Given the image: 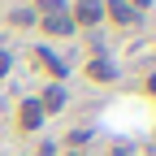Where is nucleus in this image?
Listing matches in <instances>:
<instances>
[{
    "instance_id": "1",
    "label": "nucleus",
    "mask_w": 156,
    "mask_h": 156,
    "mask_svg": "<svg viewBox=\"0 0 156 156\" xmlns=\"http://www.w3.org/2000/svg\"><path fill=\"white\" fill-rule=\"evenodd\" d=\"M69 17H74L78 35L83 30H100L104 26V0H69Z\"/></svg>"
},
{
    "instance_id": "2",
    "label": "nucleus",
    "mask_w": 156,
    "mask_h": 156,
    "mask_svg": "<svg viewBox=\"0 0 156 156\" xmlns=\"http://www.w3.org/2000/svg\"><path fill=\"white\" fill-rule=\"evenodd\" d=\"M83 74L91 78L95 87H113L117 78H122V69H117V61H113L108 52H91V56H87V65H83Z\"/></svg>"
},
{
    "instance_id": "3",
    "label": "nucleus",
    "mask_w": 156,
    "mask_h": 156,
    "mask_svg": "<svg viewBox=\"0 0 156 156\" xmlns=\"http://www.w3.org/2000/svg\"><path fill=\"white\" fill-rule=\"evenodd\" d=\"M30 61L48 74V83H65V78H69V65H65V61H61V56H56L48 44H35V48H30Z\"/></svg>"
},
{
    "instance_id": "4",
    "label": "nucleus",
    "mask_w": 156,
    "mask_h": 156,
    "mask_svg": "<svg viewBox=\"0 0 156 156\" xmlns=\"http://www.w3.org/2000/svg\"><path fill=\"white\" fill-rule=\"evenodd\" d=\"M35 100H39V108H44V117H56V113L69 108V87H65V83H48Z\"/></svg>"
},
{
    "instance_id": "5",
    "label": "nucleus",
    "mask_w": 156,
    "mask_h": 156,
    "mask_svg": "<svg viewBox=\"0 0 156 156\" xmlns=\"http://www.w3.org/2000/svg\"><path fill=\"white\" fill-rule=\"evenodd\" d=\"M39 30H44L48 39H74V35H78V26H74L69 9H61V13H48V17H39Z\"/></svg>"
},
{
    "instance_id": "6",
    "label": "nucleus",
    "mask_w": 156,
    "mask_h": 156,
    "mask_svg": "<svg viewBox=\"0 0 156 156\" xmlns=\"http://www.w3.org/2000/svg\"><path fill=\"white\" fill-rule=\"evenodd\" d=\"M44 122H48V117H44V108H39V100L26 95V100L17 104V130H22V134H35V130H44Z\"/></svg>"
},
{
    "instance_id": "7",
    "label": "nucleus",
    "mask_w": 156,
    "mask_h": 156,
    "mask_svg": "<svg viewBox=\"0 0 156 156\" xmlns=\"http://www.w3.org/2000/svg\"><path fill=\"white\" fill-rule=\"evenodd\" d=\"M104 22H113V26H139L143 17L134 13L126 0H104Z\"/></svg>"
},
{
    "instance_id": "8",
    "label": "nucleus",
    "mask_w": 156,
    "mask_h": 156,
    "mask_svg": "<svg viewBox=\"0 0 156 156\" xmlns=\"http://www.w3.org/2000/svg\"><path fill=\"white\" fill-rule=\"evenodd\" d=\"M9 22H13V26H22V30H35V26H39V17H35L30 5H17V9H9Z\"/></svg>"
},
{
    "instance_id": "9",
    "label": "nucleus",
    "mask_w": 156,
    "mask_h": 156,
    "mask_svg": "<svg viewBox=\"0 0 156 156\" xmlns=\"http://www.w3.org/2000/svg\"><path fill=\"white\" fill-rule=\"evenodd\" d=\"M91 134H95L91 126H78V130H69V134H65V139H61V143H65L69 152H83V147L91 143Z\"/></svg>"
},
{
    "instance_id": "10",
    "label": "nucleus",
    "mask_w": 156,
    "mask_h": 156,
    "mask_svg": "<svg viewBox=\"0 0 156 156\" xmlns=\"http://www.w3.org/2000/svg\"><path fill=\"white\" fill-rule=\"evenodd\" d=\"M30 9H35V17H48V13L69 9V0H30Z\"/></svg>"
},
{
    "instance_id": "11",
    "label": "nucleus",
    "mask_w": 156,
    "mask_h": 156,
    "mask_svg": "<svg viewBox=\"0 0 156 156\" xmlns=\"http://www.w3.org/2000/svg\"><path fill=\"white\" fill-rule=\"evenodd\" d=\"M35 156H61V139H39L35 143Z\"/></svg>"
},
{
    "instance_id": "12",
    "label": "nucleus",
    "mask_w": 156,
    "mask_h": 156,
    "mask_svg": "<svg viewBox=\"0 0 156 156\" xmlns=\"http://www.w3.org/2000/svg\"><path fill=\"white\" fill-rule=\"evenodd\" d=\"M9 74H13V52H9V48H0V83H5Z\"/></svg>"
},
{
    "instance_id": "13",
    "label": "nucleus",
    "mask_w": 156,
    "mask_h": 156,
    "mask_svg": "<svg viewBox=\"0 0 156 156\" xmlns=\"http://www.w3.org/2000/svg\"><path fill=\"white\" fill-rule=\"evenodd\" d=\"M126 5H130V9H134V13H139V17H143V13H147V9H156V0H126Z\"/></svg>"
},
{
    "instance_id": "14",
    "label": "nucleus",
    "mask_w": 156,
    "mask_h": 156,
    "mask_svg": "<svg viewBox=\"0 0 156 156\" xmlns=\"http://www.w3.org/2000/svg\"><path fill=\"white\" fill-rule=\"evenodd\" d=\"M143 95H152V100H156V69L143 78Z\"/></svg>"
},
{
    "instance_id": "15",
    "label": "nucleus",
    "mask_w": 156,
    "mask_h": 156,
    "mask_svg": "<svg viewBox=\"0 0 156 156\" xmlns=\"http://www.w3.org/2000/svg\"><path fill=\"white\" fill-rule=\"evenodd\" d=\"M17 156H30V152H17Z\"/></svg>"
},
{
    "instance_id": "16",
    "label": "nucleus",
    "mask_w": 156,
    "mask_h": 156,
    "mask_svg": "<svg viewBox=\"0 0 156 156\" xmlns=\"http://www.w3.org/2000/svg\"><path fill=\"white\" fill-rule=\"evenodd\" d=\"M69 156H78V152H69Z\"/></svg>"
}]
</instances>
